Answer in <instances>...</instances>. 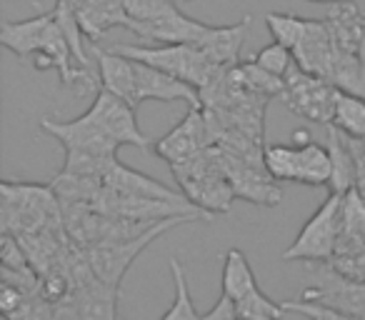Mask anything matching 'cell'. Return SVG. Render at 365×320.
Wrapping results in <instances>:
<instances>
[{"label": "cell", "instance_id": "2e32d148", "mask_svg": "<svg viewBox=\"0 0 365 320\" xmlns=\"http://www.w3.org/2000/svg\"><path fill=\"white\" fill-rule=\"evenodd\" d=\"M103 183L123 195H138V198H155V200H188L182 193H175L173 188L163 185L160 180L150 178V175L140 173V170L128 168L120 160H113L110 168L103 175Z\"/></svg>", "mask_w": 365, "mask_h": 320}, {"label": "cell", "instance_id": "277c9868", "mask_svg": "<svg viewBox=\"0 0 365 320\" xmlns=\"http://www.w3.org/2000/svg\"><path fill=\"white\" fill-rule=\"evenodd\" d=\"M110 51L120 53L133 61H143L163 73L190 83L195 91L208 88L215 78L228 68H220L208 61L195 43H155V46H113Z\"/></svg>", "mask_w": 365, "mask_h": 320}, {"label": "cell", "instance_id": "f546056e", "mask_svg": "<svg viewBox=\"0 0 365 320\" xmlns=\"http://www.w3.org/2000/svg\"><path fill=\"white\" fill-rule=\"evenodd\" d=\"M123 8H125V31H130L138 23H150L163 18L165 13L175 11V3L173 0H123Z\"/></svg>", "mask_w": 365, "mask_h": 320}, {"label": "cell", "instance_id": "4dcf8cb0", "mask_svg": "<svg viewBox=\"0 0 365 320\" xmlns=\"http://www.w3.org/2000/svg\"><path fill=\"white\" fill-rule=\"evenodd\" d=\"M250 61L258 63L263 71L273 73V76H278V78H285L290 68L295 66L293 51H290V48H285L283 43H270V46L260 48L258 53H253V56H250Z\"/></svg>", "mask_w": 365, "mask_h": 320}, {"label": "cell", "instance_id": "e0dca14e", "mask_svg": "<svg viewBox=\"0 0 365 320\" xmlns=\"http://www.w3.org/2000/svg\"><path fill=\"white\" fill-rule=\"evenodd\" d=\"M250 31V18H243L235 26H210L195 46L208 56L210 63L220 68H233L240 63V48Z\"/></svg>", "mask_w": 365, "mask_h": 320}, {"label": "cell", "instance_id": "7402d4cb", "mask_svg": "<svg viewBox=\"0 0 365 320\" xmlns=\"http://www.w3.org/2000/svg\"><path fill=\"white\" fill-rule=\"evenodd\" d=\"M295 145V143H293ZM330 173H333V160H330L328 145H320L315 140L300 143L298 145V180L303 185H328Z\"/></svg>", "mask_w": 365, "mask_h": 320}, {"label": "cell", "instance_id": "e575fe53", "mask_svg": "<svg viewBox=\"0 0 365 320\" xmlns=\"http://www.w3.org/2000/svg\"><path fill=\"white\" fill-rule=\"evenodd\" d=\"M203 320H238V310H235V300L220 293V300L203 315Z\"/></svg>", "mask_w": 365, "mask_h": 320}, {"label": "cell", "instance_id": "603a6c76", "mask_svg": "<svg viewBox=\"0 0 365 320\" xmlns=\"http://www.w3.org/2000/svg\"><path fill=\"white\" fill-rule=\"evenodd\" d=\"M258 288V280L250 268L248 258L240 248H230L223 260V275H220V293L233 300H240L250 290Z\"/></svg>", "mask_w": 365, "mask_h": 320}, {"label": "cell", "instance_id": "9c48e42d", "mask_svg": "<svg viewBox=\"0 0 365 320\" xmlns=\"http://www.w3.org/2000/svg\"><path fill=\"white\" fill-rule=\"evenodd\" d=\"M210 145H215V135L213 125H210L208 115H205V108L190 105L182 120H178L160 140L153 143V150L173 165Z\"/></svg>", "mask_w": 365, "mask_h": 320}, {"label": "cell", "instance_id": "5b68a950", "mask_svg": "<svg viewBox=\"0 0 365 320\" xmlns=\"http://www.w3.org/2000/svg\"><path fill=\"white\" fill-rule=\"evenodd\" d=\"M195 220H213L208 213H188V215H173L160 223H155L153 228H148L145 233L135 235L130 240H108V243H96L91 248H86L88 263H91L93 273L108 285L120 288L123 278H125L128 268L135 263V258L153 243L155 238H160L163 233L178 228V225L195 223Z\"/></svg>", "mask_w": 365, "mask_h": 320}, {"label": "cell", "instance_id": "6da1fadb", "mask_svg": "<svg viewBox=\"0 0 365 320\" xmlns=\"http://www.w3.org/2000/svg\"><path fill=\"white\" fill-rule=\"evenodd\" d=\"M173 175H175L180 193L205 210L208 215H223L230 210L235 200V190L230 185V178L225 173L223 150L218 145H210L195 155L185 158L180 163H173Z\"/></svg>", "mask_w": 365, "mask_h": 320}, {"label": "cell", "instance_id": "d4e9b609", "mask_svg": "<svg viewBox=\"0 0 365 320\" xmlns=\"http://www.w3.org/2000/svg\"><path fill=\"white\" fill-rule=\"evenodd\" d=\"M170 275H173V285H175V298H173V305L168 308V313L160 320H203V315L193 305L188 278H185V268H182V263L178 258H170Z\"/></svg>", "mask_w": 365, "mask_h": 320}, {"label": "cell", "instance_id": "ac0fdd59", "mask_svg": "<svg viewBox=\"0 0 365 320\" xmlns=\"http://www.w3.org/2000/svg\"><path fill=\"white\" fill-rule=\"evenodd\" d=\"M53 18H56V8L38 18H31V21H21V23L6 21L0 26V43L11 53H16V56L33 58L41 51V43L46 38L48 28H51Z\"/></svg>", "mask_w": 365, "mask_h": 320}, {"label": "cell", "instance_id": "4fadbf2b", "mask_svg": "<svg viewBox=\"0 0 365 320\" xmlns=\"http://www.w3.org/2000/svg\"><path fill=\"white\" fill-rule=\"evenodd\" d=\"M333 56H335V46L325 21L308 18V28H305L300 43L293 48L295 66L328 81L330 68H333Z\"/></svg>", "mask_w": 365, "mask_h": 320}, {"label": "cell", "instance_id": "8fae6325", "mask_svg": "<svg viewBox=\"0 0 365 320\" xmlns=\"http://www.w3.org/2000/svg\"><path fill=\"white\" fill-rule=\"evenodd\" d=\"M223 160L225 173H228L230 185L235 190V198L248 200L253 205H263V208H278L283 203V190L265 168L245 163V160H240L238 155H233L228 150H223Z\"/></svg>", "mask_w": 365, "mask_h": 320}, {"label": "cell", "instance_id": "ffe728a7", "mask_svg": "<svg viewBox=\"0 0 365 320\" xmlns=\"http://www.w3.org/2000/svg\"><path fill=\"white\" fill-rule=\"evenodd\" d=\"M363 248H365V195L358 188H353L343 195L340 233H338L335 255H348Z\"/></svg>", "mask_w": 365, "mask_h": 320}, {"label": "cell", "instance_id": "74e56055", "mask_svg": "<svg viewBox=\"0 0 365 320\" xmlns=\"http://www.w3.org/2000/svg\"><path fill=\"white\" fill-rule=\"evenodd\" d=\"M308 3H343V0H308Z\"/></svg>", "mask_w": 365, "mask_h": 320}, {"label": "cell", "instance_id": "7a4b0ae2", "mask_svg": "<svg viewBox=\"0 0 365 320\" xmlns=\"http://www.w3.org/2000/svg\"><path fill=\"white\" fill-rule=\"evenodd\" d=\"M3 193V233L28 235L46 228H61L63 223V203L53 185L38 183H0Z\"/></svg>", "mask_w": 365, "mask_h": 320}, {"label": "cell", "instance_id": "44dd1931", "mask_svg": "<svg viewBox=\"0 0 365 320\" xmlns=\"http://www.w3.org/2000/svg\"><path fill=\"white\" fill-rule=\"evenodd\" d=\"M325 135H328V153L333 160V173H330V193L345 195L348 190L355 188V158L353 148H350V138L345 135L340 128H335L333 123H328Z\"/></svg>", "mask_w": 365, "mask_h": 320}, {"label": "cell", "instance_id": "836d02e7", "mask_svg": "<svg viewBox=\"0 0 365 320\" xmlns=\"http://www.w3.org/2000/svg\"><path fill=\"white\" fill-rule=\"evenodd\" d=\"M350 148L355 158V188L365 195V138H350Z\"/></svg>", "mask_w": 365, "mask_h": 320}, {"label": "cell", "instance_id": "52a82bcc", "mask_svg": "<svg viewBox=\"0 0 365 320\" xmlns=\"http://www.w3.org/2000/svg\"><path fill=\"white\" fill-rule=\"evenodd\" d=\"M338 96L340 91L330 81L293 66L288 71V76H285V91L280 96V100L295 115L305 118V120L320 123V125H328V123H333Z\"/></svg>", "mask_w": 365, "mask_h": 320}, {"label": "cell", "instance_id": "d6a6232c", "mask_svg": "<svg viewBox=\"0 0 365 320\" xmlns=\"http://www.w3.org/2000/svg\"><path fill=\"white\" fill-rule=\"evenodd\" d=\"M6 320H53V303L38 290L23 300L21 308L6 315Z\"/></svg>", "mask_w": 365, "mask_h": 320}, {"label": "cell", "instance_id": "8992f818", "mask_svg": "<svg viewBox=\"0 0 365 320\" xmlns=\"http://www.w3.org/2000/svg\"><path fill=\"white\" fill-rule=\"evenodd\" d=\"M340 210H343V195L330 193L320 203V208L308 218L298 238L280 253V260H305V263H330L338 248L340 233Z\"/></svg>", "mask_w": 365, "mask_h": 320}, {"label": "cell", "instance_id": "83f0119b", "mask_svg": "<svg viewBox=\"0 0 365 320\" xmlns=\"http://www.w3.org/2000/svg\"><path fill=\"white\" fill-rule=\"evenodd\" d=\"M265 168L278 183L298 180V145H265Z\"/></svg>", "mask_w": 365, "mask_h": 320}, {"label": "cell", "instance_id": "d6986e66", "mask_svg": "<svg viewBox=\"0 0 365 320\" xmlns=\"http://www.w3.org/2000/svg\"><path fill=\"white\" fill-rule=\"evenodd\" d=\"M325 26L333 38V46L340 51L358 53L360 38L365 31V16L358 11L355 0H343V3H333L330 11L325 13Z\"/></svg>", "mask_w": 365, "mask_h": 320}, {"label": "cell", "instance_id": "d590c367", "mask_svg": "<svg viewBox=\"0 0 365 320\" xmlns=\"http://www.w3.org/2000/svg\"><path fill=\"white\" fill-rule=\"evenodd\" d=\"M53 320H83L81 310L76 305V298H66V300H58L53 303Z\"/></svg>", "mask_w": 365, "mask_h": 320}, {"label": "cell", "instance_id": "5bb4252c", "mask_svg": "<svg viewBox=\"0 0 365 320\" xmlns=\"http://www.w3.org/2000/svg\"><path fill=\"white\" fill-rule=\"evenodd\" d=\"M208 28V23L193 21L190 16L180 13V8H175L158 21L138 23V26L130 28V33H135L140 41L150 43H198Z\"/></svg>", "mask_w": 365, "mask_h": 320}, {"label": "cell", "instance_id": "7c38bea8", "mask_svg": "<svg viewBox=\"0 0 365 320\" xmlns=\"http://www.w3.org/2000/svg\"><path fill=\"white\" fill-rule=\"evenodd\" d=\"M135 91H138V105L145 100H160V103L185 100L188 105H203L200 103V93L190 83L180 81V78L170 76V73L158 71V68L148 66L143 61H135Z\"/></svg>", "mask_w": 365, "mask_h": 320}, {"label": "cell", "instance_id": "4316f807", "mask_svg": "<svg viewBox=\"0 0 365 320\" xmlns=\"http://www.w3.org/2000/svg\"><path fill=\"white\" fill-rule=\"evenodd\" d=\"M238 320H285V305L270 300L260 288L250 290L240 300H235Z\"/></svg>", "mask_w": 365, "mask_h": 320}, {"label": "cell", "instance_id": "ba28073f", "mask_svg": "<svg viewBox=\"0 0 365 320\" xmlns=\"http://www.w3.org/2000/svg\"><path fill=\"white\" fill-rule=\"evenodd\" d=\"M300 300L328 305L365 320V283L338 273L330 263H318V268L313 270V283L300 293Z\"/></svg>", "mask_w": 365, "mask_h": 320}, {"label": "cell", "instance_id": "8d00e7d4", "mask_svg": "<svg viewBox=\"0 0 365 320\" xmlns=\"http://www.w3.org/2000/svg\"><path fill=\"white\" fill-rule=\"evenodd\" d=\"M358 58H360V63H363V68H365V31H363V38H360V48H358Z\"/></svg>", "mask_w": 365, "mask_h": 320}, {"label": "cell", "instance_id": "484cf974", "mask_svg": "<svg viewBox=\"0 0 365 320\" xmlns=\"http://www.w3.org/2000/svg\"><path fill=\"white\" fill-rule=\"evenodd\" d=\"M238 76L250 93L268 98V100L270 98H280L285 91V78H278V76H273V73L263 71V68L250 61V58L245 63H238Z\"/></svg>", "mask_w": 365, "mask_h": 320}, {"label": "cell", "instance_id": "30bf717a", "mask_svg": "<svg viewBox=\"0 0 365 320\" xmlns=\"http://www.w3.org/2000/svg\"><path fill=\"white\" fill-rule=\"evenodd\" d=\"M88 110L98 118V123L106 128V133L120 148L133 145V148H140V150H148L153 145L150 138L138 128V118H135L138 108H133L130 103L123 100L115 93L106 91V88H98L96 100H93V105Z\"/></svg>", "mask_w": 365, "mask_h": 320}, {"label": "cell", "instance_id": "f1b7e54d", "mask_svg": "<svg viewBox=\"0 0 365 320\" xmlns=\"http://www.w3.org/2000/svg\"><path fill=\"white\" fill-rule=\"evenodd\" d=\"M265 26H268L275 43H283L285 48L293 51L300 43V38H303L305 28H308V18L293 16V13H268Z\"/></svg>", "mask_w": 365, "mask_h": 320}, {"label": "cell", "instance_id": "1f68e13d", "mask_svg": "<svg viewBox=\"0 0 365 320\" xmlns=\"http://www.w3.org/2000/svg\"><path fill=\"white\" fill-rule=\"evenodd\" d=\"M283 305L288 313H300L308 320H360L355 315L340 313V310H333L320 303H310V300H283Z\"/></svg>", "mask_w": 365, "mask_h": 320}, {"label": "cell", "instance_id": "9a60e30c", "mask_svg": "<svg viewBox=\"0 0 365 320\" xmlns=\"http://www.w3.org/2000/svg\"><path fill=\"white\" fill-rule=\"evenodd\" d=\"M91 51L98 61V76H101V88L120 96L133 108L138 105V91H135V61L120 56V53L110 51V48H98L91 41Z\"/></svg>", "mask_w": 365, "mask_h": 320}, {"label": "cell", "instance_id": "cb8c5ba5", "mask_svg": "<svg viewBox=\"0 0 365 320\" xmlns=\"http://www.w3.org/2000/svg\"><path fill=\"white\" fill-rule=\"evenodd\" d=\"M333 125L340 128L350 138H365V100L358 96L340 91L335 100Z\"/></svg>", "mask_w": 365, "mask_h": 320}, {"label": "cell", "instance_id": "3957f363", "mask_svg": "<svg viewBox=\"0 0 365 320\" xmlns=\"http://www.w3.org/2000/svg\"><path fill=\"white\" fill-rule=\"evenodd\" d=\"M41 128L61 140L66 150V168L71 170H91L108 158H118V143L106 133L91 110L73 120H56V118H41Z\"/></svg>", "mask_w": 365, "mask_h": 320}]
</instances>
